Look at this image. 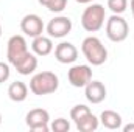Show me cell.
<instances>
[{
    "label": "cell",
    "mask_w": 134,
    "mask_h": 132,
    "mask_svg": "<svg viewBox=\"0 0 134 132\" xmlns=\"http://www.w3.org/2000/svg\"><path fill=\"white\" fill-rule=\"evenodd\" d=\"M58 87H59V78L53 71H39L30 79V92L37 97L55 93Z\"/></svg>",
    "instance_id": "obj_1"
},
{
    "label": "cell",
    "mask_w": 134,
    "mask_h": 132,
    "mask_svg": "<svg viewBox=\"0 0 134 132\" xmlns=\"http://www.w3.org/2000/svg\"><path fill=\"white\" fill-rule=\"evenodd\" d=\"M81 51H83L84 58L87 59V62L92 64V65H101L108 59L106 47L95 36H89L81 42Z\"/></svg>",
    "instance_id": "obj_2"
},
{
    "label": "cell",
    "mask_w": 134,
    "mask_h": 132,
    "mask_svg": "<svg viewBox=\"0 0 134 132\" xmlns=\"http://www.w3.org/2000/svg\"><path fill=\"white\" fill-rule=\"evenodd\" d=\"M104 19H106L104 6L100 3H92L81 14V27L87 33H95L104 25Z\"/></svg>",
    "instance_id": "obj_3"
},
{
    "label": "cell",
    "mask_w": 134,
    "mask_h": 132,
    "mask_svg": "<svg viewBox=\"0 0 134 132\" xmlns=\"http://www.w3.org/2000/svg\"><path fill=\"white\" fill-rule=\"evenodd\" d=\"M130 33L128 22L120 14H112L106 20V36L111 42H123Z\"/></svg>",
    "instance_id": "obj_4"
},
{
    "label": "cell",
    "mask_w": 134,
    "mask_h": 132,
    "mask_svg": "<svg viewBox=\"0 0 134 132\" xmlns=\"http://www.w3.org/2000/svg\"><path fill=\"white\" fill-rule=\"evenodd\" d=\"M28 53V44L25 40L24 36L20 34H16V36H11L8 39V44H6V58H8V62L14 67L25 55Z\"/></svg>",
    "instance_id": "obj_5"
},
{
    "label": "cell",
    "mask_w": 134,
    "mask_h": 132,
    "mask_svg": "<svg viewBox=\"0 0 134 132\" xmlns=\"http://www.w3.org/2000/svg\"><path fill=\"white\" fill-rule=\"evenodd\" d=\"M25 123L34 132H48L50 131V124H48L50 123V113L41 107L31 109L25 117Z\"/></svg>",
    "instance_id": "obj_6"
},
{
    "label": "cell",
    "mask_w": 134,
    "mask_h": 132,
    "mask_svg": "<svg viewBox=\"0 0 134 132\" xmlns=\"http://www.w3.org/2000/svg\"><path fill=\"white\" fill-rule=\"evenodd\" d=\"M67 79H69L70 86H73L76 89L86 87L92 81V68L86 64L70 67V70L67 71Z\"/></svg>",
    "instance_id": "obj_7"
},
{
    "label": "cell",
    "mask_w": 134,
    "mask_h": 132,
    "mask_svg": "<svg viewBox=\"0 0 134 132\" xmlns=\"http://www.w3.org/2000/svg\"><path fill=\"white\" fill-rule=\"evenodd\" d=\"M72 27H73V23H72L70 17H67V16H58V17L52 19L47 23L45 30H47V33H48L50 37L63 39V37H66L67 34L72 31Z\"/></svg>",
    "instance_id": "obj_8"
},
{
    "label": "cell",
    "mask_w": 134,
    "mask_h": 132,
    "mask_svg": "<svg viewBox=\"0 0 134 132\" xmlns=\"http://www.w3.org/2000/svg\"><path fill=\"white\" fill-rule=\"evenodd\" d=\"M20 30L25 36L30 37H37L44 33L45 25L42 22V19L37 14H27L24 16V19L20 20Z\"/></svg>",
    "instance_id": "obj_9"
},
{
    "label": "cell",
    "mask_w": 134,
    "mask_h": 132,
    "mask_svg": "<svg viewBox=\"0 0 134 132\" xmlns=\"http://www.w3.org/2000/svg\"><path fill=\"white\" fill-rule=\"evenodd\" d=\"M55 58L61 64H73L78 59V48L72 42H59L55 47Z\"/></svg>",
    "instance_id": "obj_10"
},
{
    "label": "cell",
    "mask_w": 134,
    "mask_h": 132,
    "mask_svg": "<svg viewBox=\"0 0 134 132\" xmlns=\"http://www.w3.org/2000/svg\"><path fill=\"white\" fill-rule=\"evenodd\" d=\"M106 86L101 81H91L84 87V95L86 99L92 104H100L106 99Z\"/></svg>",
    "instance_id": "obj_11"
},
{
    "label": "cell",
    "mask_w": 134,
    "mask_h": 132,
    "mask_svg": "<svg viewBox=\"0 0 134 132\" xmlns=\"http://www.w3.org/2000/svg\"><path fill=\"white\" fill-rule=\"evenodd\" d=\"M31 50L36 56H48L52 51H53V42H52V37L48 36H37L33 37V42H31Z\"/></svg>",
    "instance_id": "obj_12"
},
{
    "label": "cell",
    "mask_w": 134,
    "mask_h": 132,
    "mask_svg": "<svg viewBox=\"0 0 134 132\" xmlns=\"http://www.w3.org/2000/svg\"><path fill=\"white\" fill-rule=\"evenodd\" d=\"M100 123L106 128V129H111V131H115V129H122L123 126V120H122V115L117 113L115 110H103L100 113Z\"/></svg>",
    "instance_id": "obj_13"
},
{
    "label": "cell",
    "mask_w": 134,
    "mask_h": 132,
    "mask_svg": "<svg viewBox=\"0 0 134 132\" xmlns=\"http://www.w3.org/2000/svg\"><path fill=\"white\" fill-rule=\"evenodd\" d=\"M14 68L17 70V73H20L22 76H28V75H31L34 70L37 68V58H36V55L34 53H27L16 65Z\"/></svg>",
    "instance_id": "obj_14"
},
{
    "label": "cell",
    "mask_w": 134,
    "mask_h": 132,
    "mask_svg": "<svg viewBox=\"0 0 134 132\" xmlns=\"http://www.w3.org/2000/svg\"><path fill=\"white\" fill-rule=\"evenodd\" d=\"M8 97L14 103H22L28 97V86L22 81H14L8 87Z\"/></svg>",
    "instance_id": "obj_15"
},
{
    "label": "cell",
    "mask_w": 134,
    "mask_h": 132,
    "mask_svg": "<svg viewBox=\"0 0 134 132\" xmlns=\"http://www.w3.org/2000/svg\"><path fill=\"white\" fill-rule=\"evenodd\" d=\"M76 124V129L80 132H94L98 129V126H100V118L98 117H95L92 112L91 113H87L83 120H80L78 123H75Z\"/></svg>",
    "instance_id": "obj_16"
},
{
    "label": "cell",
    "mask_w": 134,
    "mask_h": 132,
    "mask_svg": "<svg viewBox=\"0 0 134 132\" xmlns=\"http://www.w3.org/2000/svg\"><path fill=\"white\" fill-rule=\"evenodd\" d=\"M87 113H91V109H89L86 104H76V106H73L72 110H70V118H72L75 123H78V121L83 120Z\"/></svg>",
    "instance_id": "obj_17"
},
{
    "label": "cell",
    "mask_w": 134,
    "mask_h": 132,
    "mask_svg": "<svg viewBox=\"0 0 134 132\" xmlns=\"http://www.w3.org/2000/svg\"><path fill=\"white\" fill-rule=\"evenodd\" d=\"M108 8L112 14H123L128 8V0H108Z\"/></svg>",
    "instance_id": "obj_18"
},
{
    "label": "cell",
    "mask_w": 134,
    "mask_h": 132,
    "mask_svg": "<svg viewBox=\"0 0 134 132\" xmlns=\"http://www.w3.org/2000/svg\"><path fill=\"white\" fill-rule=\"evenodd\" d=\"M50 131L53 132H69L70 131V123L66 118H56L50 124Z\"/></svg>",
    "instance_id": "obj_19"
},
{
    "label": "cell",
    "mask_w": 134,
    "mask_h": 132,
    "mask_svg": "<svg viewBox=\"0 0 134 132\" xmlns=\"http://www.w3.org/2000/svg\"><path fill=\"white\" fill-rule=\"evenodd\" d=\"M67 6V0H50V3L47 5V9L50 13H61L64 11Z\"/></svg>",
    "instance_id": "obj_20"
},
{
    "label": "cell",
    "mask_w": 134,
    "mask_h": 132,
    "mask_svg": "<svg viewBox=\"0 0 134 132\" xmlns=\"http://www.w3.org/2000/svg\"><path fill=\"white\" fill-rule=\"evenodd\" d=\"M9 75H11L9 64H6V62H0V84L6 82V81L9 79Z\"/></svg>",
    "instance_id": "obj_21"
},
{
    "label": "cell",
    "mask_w": 134,
    "mask_h": 132,
    "mask_svg": "<svg viewBox=\"0 0 134 132\" xmlns=\"http://www.w3.org/2000/svg\"><path fill=\"white\" fill-rule=\"evenodd\" d=\"M122 129H123V132H134V123H130L126 126H122Z\"/></svg>",
    "instance_id": "obj_22"
},
{
    "label": "cell",
    "mask_w": 134,
    "mask_h": 132,
    "mask_svg": "<svg viewBox=\"0 0 134 132\" xmlns=\"http://www.w3.org/2000/svg\"><path fill=\"white\" fill-rule=\"evenodd\" d=\"M76 3H80V5H87V3H92L94 0H75Z\"/></svg>",
    "instance_id": "obj_23"
},
{
    "label": "cell",
    "mask_w": 134,
    "mask_h": 132,
    "mask_svg": "<svg viewBox=\"0 0 134 132\" xmlns=\"http://www.w3.org/2000/svg\"><path fill=\"white\" fill-rule=\"evenodd\" d=\"M37 2H39V5H42V6H45V8H47V5L50 3V0H37Z\"/></svg>",
    "instance_id": "obj_24"
},
{
    "label": "cell",
    "mask_w": 134,
    "mask_h": 132,
    "mask_svg": "<svg viewBox=\"0 0 134 132\" xmlns=\"http://www.w3.org/2000/svg\"><path fill=\"white\" fill-rule=\"evenodd\" d=\"M130 8H131V13H133V17H134V0L130 2Z\"/></svg>",
    "instance_id": "obj_25"
},
{
    "label": "cell",
    "mask_w": 134,
    "mask_h": 132,
    "mask_svg": "<svg viewBox=\"0 0 134 132\" xmlns=\"http://www.w3.org/2000/svg\"><path fill=\"white\" fill-rule=\"evenodd\" d=\"M0 126H2V113H0Z\"/></svg>",
    "instance_id": "obj_26"
},
{
    "label": "cell",
    "mask_w": 134,
    "mask_h": 132,
    "mask_svg": "<svg viewBox=\"0 0 134 132\" xmlns=\"http://www.w3.org/2000/svg\"><path fill=\"white\" fill-rule=\"evenodd\" d=\"M0 37H2V25H0Z\"/></svg>",
    "instance_id": "obj_27"
}]
</instances>
